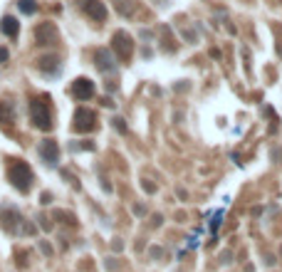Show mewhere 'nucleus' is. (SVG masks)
Instances as JSON below:
<instances>
[{
	"instance_id": "nucleus-1",
	"label": "nucleus",
	"mask_w": 282,
	"mask_h": 272,
	"mask_svg": "<svg viewBox=\"0 0 282 272\" xmlns=\"http://www.w3.org/2000/svg\"><path fill=\"white\" fill-rule=\"evenodd\" d=\"M8 178H10V183H13L18 191L25 193V191H30V186H33V168H30L25 161H18V163L10 166Z\"/></svg>"
},
{
	"instance_id": "nucleus-2",
	"label": "nucleus",
	"mask_w": 282,
	"mask_h": 272,
	"mask_svg": "<svg viewBox=\"0 0 282 272\" xmlns=\"http://www.w3.org/2000/svg\"><path fill=\"white\" fill-rule=\"evenodd\" d=\"M30 117H33V124L42 129V131H50L52 129V114H50V107L45 99H35L30 104Z\"/></svg>"
},
{
	"instance_id": "nucleus-3",
	"label": "nucleus",
	"mask_w": 282,
	"mask_h": 272,
	"mask_svg": "<svg viewBox=\"0 0 282 272\" xmlns=\"http://www.w3.org/2000/svg\"><path fill=\"white\" fill-rule=\"evenodd\" d=\"M94 124H97V114L92 109H77L75 114V131H92Z\"/></svg>"
},
{
	"instance_id": "nucleus-4",
	"label": "nucleus",
	"mask_w": 282,
	"mask_h": 272,
	"mask_svg": "<svg viewBox=\"0 0 282 272\" xmlns=\"http://www.w3.org/2000/svg\"><path fill=\"white\" fill-rule=\"evenodd\" d=\"M72 94H75L79 101H87V99H92L94 97V82H89L87 77L75 79V84H72Z\"/></svg>"
},
{
	"instance_id": "nucleus-5",
	"label": "nucleus",
	"mask_w": 282,
	"mask_h": 272,
	"mask_svg": "<svg viewBox=\"0 0 282 272\" xmlns=\"http://www.w3.org/2000/svg\"><path fill=\"white\" fill-rule=\"evenodd\" d=\"M82 8H84V13L92 20H97V22L107 20V8H104L102 0H82Z\"/></svg>"
},
{
	"instance_id": "nucleus-6",
	"label": "nucleus",
	"mask_w": 282,
	"mask_h": 272,
	"mask_svg": "<svg viewBox=\"0 0 282 272\" xmlns=\"http://www.w3.org/2000/svg\"><path fill=\"white\" fill-rule=\"evenodd\" d=\"M40 156H42V161L45 163H57V158H59V149H57V141L52 139H45L42 144H40Z\"/></svg>"
},
{
	"instance_id": "nucleus-7",
	"label": "nucleus",
	"mask_w": 282,
	"mask_h": 272,
	"mask_svg": "<svg viewBox=\"0 0 282 272\" xmlns=\"http://www.w3.org/2000/svg\"><path fill=\"white\" fill-rule=\"evenodd\" d=\"M35 40H38V45H52V42L57 40L55 25H50V22L40 25L38 30H35Z\"/></svg>"
},
{
	"instance_id": "nucleus-8",
	"label": "nucleus",
	"mask_w": 282,
	"mask_h": 272,
	"mask_svg": "<svg viewBox=\"0 0 282 272\" xmlns=\"http://www.w3.org/2000/svg\"><path fill=\"white\" fill-rule=\"evenodd\" d=\"M114 47L119 50V57H121V59H127L129 55H132V50H134L132 38H129V35H124V32L114 35Z\"/></svg>"
},
{
	"instance_id": "nucleus-9",
	"label": "nucleus",
	"mask_w": 282,
	"mask_h": 272,
	"mask_svg": "<svg viewBox=\"0 0 282 272\" xmlns=\"http://www.w3.org/2000/svg\"><path fill=\"white\" fill-rule=\"evenodd\" d=\"M0 27H3V32H5L8 38H15V35H18V30H20L18 20L13 18V15H5L3 22H0Z\"/></svg>"
},
{
	"instance_id": "nucleus-10",
	"label": "nucleus",
	"mask_w": 282,
	"mask_h": 272,
	"mask_svg": "<svg viewBox=\"0 0 282 272\" xmlns=\"http://www.w3.org/2000/svg\"><path fill=\"white\" fill-rule=\"evenodd\" d=\"M97 64H99V70H104V72H109V70H114V64H112V55L107 52V50H99L97 52Z\"/></svg>"
},
{
	"instance_id": "nucleus-11",
	"label": "nucleus",
	"mask_w": 282,
	"mask_h": 272,
	"mask_svg": "<svg viewBox=\"0 0 282 272\" xmlns=\"http://www.w3.org/2000/svg\"><path fill=\"white\" fill-rule=\"evenodd\" d=\"M20 10H22L25 15H33V13L38 10V3H35V0H20Z\"/></svg>"
},
{
	"instance_id": "nucleus-12",
	"label": "nucleus",
	"mask_w": 282,
	"mask_h": 272,
	"mask_svg": "<svg viewBox=\"0 0 282 272\" xmlns=\"http://www.w3.org/2000/svg\"><path fill=\"white\" fill-rule=\"evenodd\" d=\"M10 121V109L5 104H0V124H8Z\"/></svg>"
},
{
	"instance_id": "nucleus-13",
	"label": "nucleus",
	"mask_w": 282,
	"mask_h": 272,
	"mask_svg": "<svg viewBox=\"0 0 282 272\" xmlns=\"http://www.w3.org/2000/svg\"><path fill=\"white\" fill-rule=\"evenodd\" d=\"M8 57H10V55H8V50H5V47H0V62H8Z\"/></svg>"
}]
</instances>
